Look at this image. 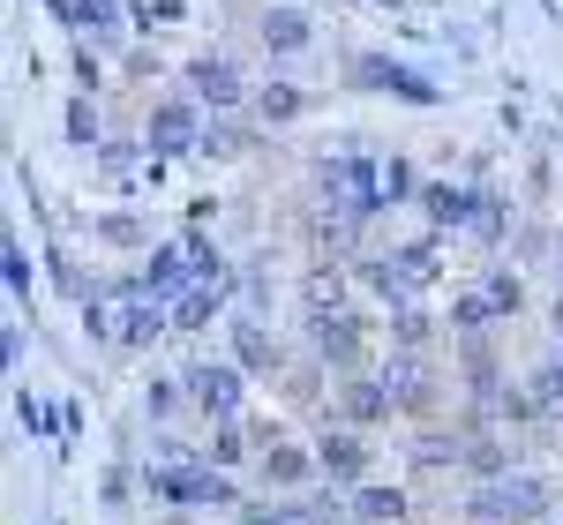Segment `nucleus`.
Masks as SVG:
<instances>
[{
    "label": "nucleus",
    "mask_w": 563,
    "mask_h": 525,
    "mask_svg": "<svg viewBox=\"0 0 563 525\" xmlns=\"http://www.w3.org/2000/svg\"><path fill=\"white\" fill-rule=\"evenodd\" d=\"M346 511L361 525H413V488L406 481H361L346 495Z\"/></svg>",
    "instance_id": "obj_18"
},
{
    "label": "nucleus",
    "mask_w": 563,
    "mask_h": 525,
    "mask_svg": "<svg viewBox=\"0 0 563 525\" xmlns=\"http://www.w3.org/2000/svg\"><path fill=\"white\" fill-rule=\"evenodd\" d=\"M135 405H143V421H151V428H166V421H174L180 405H188V383H180V376H151Z\"/></svg>",
    "instance_id": "obj_30"
},
{
    "label": "nucleus",
    "mask_w": 563,
    "mask_h": 525,
    "mask_svg": "<svg viewBox=\"0 0 563 525\" xmlns=\"http://www.w3.org/2000/svg\"><path fill=\"white\" fill-rule=\"evenodd\" d=\"M504 323H511V315H504V308H496V293H488V286H466V293H451V308H443V331H451V338H474V331H504Z\"/></svg>",
    "instance_id": "obj_20"
},
{
    "label": "nucleus",
    "mask_w": 563,
    "mask_h": 525,
    "mask_svg": "<svg viewBox=\"0 0 563 525\" xmlns=\"http://www.w3.org/2000/svg\"><path fill=\"white\" fill-rule=\"evenodd\" d=\"M376 8H406V0H376Z\"/></svg>",
    "instance_id": "obj_42"
},
{
    "label": "nucleus",
    "mask_w": 563,
    "mask_h": 525,
    "mask_svg": "<svg viewBox=\"0 0 563 525\" xmlns=\"http://www.w3.org/2000/svg\"><path fill=\"white\" fill-rule=\"evenodd\" d=\"M135 293H151V301H180L188 286H196V262H188V241H151L143 256H135Z\"/></svg>",
    "instance_id": "obj_12"
},
{
    "label": "nucleus",
    "mask_w": 563,
    "mask_h": 525,
    "mask_svg": "<svg viewBox=\"0 0 563 525\" xmlns=\"http://www.w3.org/2000/svg\"><path fill=\"white\" fill-rule=\"evenodd\" d=\"M225 525H271V503H241V511H233Z\"/></svg>",
    "instance_id": "obj_39"
},
{
    "label": "nucleus",
    "mask_w": 563,
    "mask_h": 525,
    "mask_svg": "<svg viewBox=\"0 0 563 525\" xmlns=\"http://www.w3.org/2000/svg\"><path fill=\"white\" fill-rule=\"evenodd\" d=\"M90 241L113 248V256H143V248H151V225L135 219V211H98V219H90Z\"/></svg>",
    "instance_id": "obj_24"
},
{
    "label": "nucleus",
    "mask_w": 563,
    "mask_h": 525,
    "mask_svg": "<svg viewBox=\"0 0 563 525\" xmlns=\"http://www.w3.org/2000/svg\"><path fill=\"white\" fill-rule=\"evenodd\" d=\"M0 368L23 376V323H0Z\"/></svg>",
    "instance_id": "obj_38"
},
{
    "label": "nucleus",
    "mask_w": 563,
    "mask_h": 525,
    "mask_svg": "<svg viewBox=\"0 0 563 525\" xmlns=\"http://www.w3.org/2000/svg\"><path fill=\"white\" fill-rule=\"evenodd\" d=\"M203 150H211V158H241V150H249V129H233V121L218 113V129L203 135Z\"/></svg>",
    "instance_id": "obj_37"
},
{
    "label": "nucleus",
    "mask_w": 563,
    "mask_h": 525,
    "mask_svg": "<svg viewBox=\"0 0 563 525\" xmlns=\"http://www.w3.org/2000/svg\"><path fill=\"white\" fill-rule=\"evenodd\" d=\"M203 458H211L218 473H241V466H256V428H249V421H218L211 443H203Z\"/></svg>",
    "instance_id": "obj_23"
},
{
    "label": "nucleus",
    "mask_w": 563,
    "mask_h": 525,
    "mask_svg": "<svg viewBox=\"0 0 563 525\" xmlns=\"http://www.w3.org/2000/svg\"><path fill=\"white\" fill-rule=\"evenodd\" d=\"M556 278H563V225H556Z\"/></svg>",
    "instance_id": "obj_41"
},
{
    "label": "nucleus",
    "mask_w": 563,
    "mask_h": 525,
    "mask_svg": "<svg viewBox=\"0 0 563 525\" xmlns=\"http://www.w3.org/2000/svg\"><path fill=\"white\" fill-rule=\"evenodd\" d=\"M339 525H361V518H353V511H346V518H339Z\"/></svg>",
    "instance_id": "obj_43"
},
{
    "label": "nucleus",
    "mask_w": 563,
    "mask_h": 525,
    "mask_svg": "<svg viewBox=\"0 0 563 525\" xmlns=\"http://www.w3.org/2000/svg\"><path fill=\"white\" fill-rule=\"evenodd\" d=\"M323 421H346L361 436H376L398 421V398H390L384 368H353V376H331V405H323Z\"/></svg>",
    "instance_id": "obj_8"
},
{
    "label": "nucleus",
    "mask_w": 563,
    "mask_h": 525,
    "mask_svg": "<svg viewBox=\"0 0 563 525\" xmlns=\"http://www.w3.org/2000/svg\"><path fill=\"white\" fill-rule=\"evenodd\" d=\"M225 353H233L249 376H286V338L271 331V315H256V308L225 315Z\"/></svg>",
    "instance_id": "obj_10"
},
{
    "label": "nucleus",
    "mask_w": 563,
    "mask_h": 525,
    "mask_svg": "<svg viewBox=\"0 0 563 525\" xmlns=\"http://www.w3.org/2000/svg\"><path fill=\"white\" fill-rule=\"evenodd\" d=\"M556 525H563V511H556Z\"/></svg>",
    "instance_id": "obj_44"
},
{
    "label": "nucleus",
    "mask_w": 563,
    "mask_h": 525,
    "mask_svg": "<svg viewBox=\"0 0 563 525\" xmlns=\"http://www.w3.org/2000/svg\"><path fill=\"white\" fill-rule=\"evenodd\" d=\"M0 286H8V301H15V315L31 308V248H23L15 233L0 241Z\"/></svg>",
    "instance_id": "obj_32"
},
{
    "label": "nucleus",
    "mask_w": 563,
    "mask_h": 525,
    "mask_svg": "<svg viewBox=\"0 0 563 525\" xmlns=\"http://www.w3.org/2000/svg\"><path fill=\"white\" fill-rule=\"evenodd\" d=\"M384 188H390V211H413V196H421V174H413V158H384Z\"/></svg>",
    "instance_id": "obj_34"
},
{
    "label": "nucleus",
    "mask_w": 563,
    "mask_h": 525,
    "mask_svg": "<svg viewBox=\"0 0 563 525\" xmlns=\"http://www.w3.org/2000/svg\"><path fill=\"white\" fill-rule=\"evenodd\" d=\"M511 466H519V443H511V428H466L459 481H504Z\"/></svg>",
    "instance_id": "obj_17"
},
{
    "label": "nucleus",
    "mask_w": 563,
    "mask_h": 525,
    "mask_svg": "<svg viewBox=\"0 0 563 525\" xmlns=\"http://www.w3.org/2000/svg\"><path fill=\"white\" fill-rule=\"evenodd\" d=\"M256 38H263L271 60H294V53L316 45V15H308V8H263V15H256Z\"/></svg>",
    "instance_id": "obj_19"
},
{
    "label": "nucleus",
    "mask_w": 563,
    "mask_h": 525,
    "mask_svg": "<svg viewBox=\"0 0 563 525\" xmlns=\"http://www.w3.org/2000/svg\"><path fill=\"white\" fill-rule=\"evenodd\" d=\"M316 443V466H323V481L331 488H361V481H376V443L361 436V428H346V421H323V436H308Z\"/></svg>",
    "instance_id": "obj_9"
},
{
    "label": "nucleus",
    "mask_w": 563,
    "mask_h": 525,
    "mask_svg": "<svg viewBox=\"0 0 563 525\" xmlns=\"http://www.w3.org/2000/svg\"><path fill=\"white\" fill-rule=\"evenodd\" d=\"M481 286L496 293V308H504V315H526V278H519V262H481Z\"/></svg>",
    "instance_id": "obj_33"
},
{
    "label": "nucleus",
    "mask_w": 563,
    "mask_h": 525,
    "mask_svg": "<svg viewBox=\"0 0 563 525\" xmlns=\"http://www.w3.org/2000/svg\"><path fill=\"white\" fill-rule=\"evenodd\" d=\"M98 503H106L113 518L135 511V503H143V466H135V458H113V466L98 473Z\"/></svg>",
    "instance_id": "obj_26"
},
{
    "label": "nucleus",
    "mask_w": 563,
    "mask_h": 525,
    "mask_svg": "<svg viewBox=\"0 0 563 525\" xmlns=\"http://www.w3.org/2000/svg\"><path fill=\"white\" fill-rule=\"evenodd\" d=\"M45 15L53 23H76V0H45Z\"/></svg>",
    "instance_id": "obj_40"
},
{
    "label": "nucleus",
    "mask_w": 563,
    "mask_h": 525,
    "mask_svg": "<svg viewBox=\"0 0 563 525\" xmlns=\"http://www.w3.org/2000/svg\"><path fill=\"white\" fill-rule=\"evenodd\" d=\"M129 15L135 31H174V23H188V0H135Z\"/></svg>",
    "instance_id": "obj_35"
},
{
    "label": "nucleus",
    "mask_w": 563,
    "mask_h": 525,
    "mask_svg": "<svg viewBox=\"0 0 563 525\" xmlns=\"http://www.w3.org/2000/svg\"><path fill=\"white\" fill-rule=\"evenodd\" d=\"M308 113H316V90H301L294 76H271V83L249 90V121H256V129H294Z\"/></svg>",
    "instance_id": "obj_16"
},
{
    "label": "nucleus",
    "mask_w": 563,
    "mask_h": 525,
    "mask_svg": "<svg viewBox=\"0 0 563 525\" xmlns=\"http://www.w3.org/2000/svg\"><path fill=\"white\" fill-rule=\"evenodd\" d=\"M413 211H421V225H429V233H474L481 188H474V180H421Z\"/></svg>",
    "instance_id": "obj_13"
},
{
    "label": "nucleus",
    "mask_w": 563,
    "mask_h": 525,
    "mask_svg": "<svg viewBox=\"0 0 563 525\" xmlns=\"http://www.w3.org/2000/svg\"><path fill=\"white\" fill-rule=\"evenodd\" d=\"M76 90H106V45H90V38H76Z\"/></svg>",
    "instance_id": "obj_36"
},
{
    "label": "nucleus",
    "mask_w": 563,
    "mask_h": 525,
    "mask_svg": "<svg viewBox=\"0 0 563 525\" xmlns=\"http://www.w3.org/2000/svg\"><path fill=\"white\" fill-rule=\"evenodd\" d=\"M308 331V353L331 368V376H353V368H376V323L368 308H339V315H316L301 323Z\"/></svg>",
    "instance_id": "obj_4"
},
{
    "label": "nucleus",
    "mask_w": 563,
    "mask_h": 525,
    "mask_svg": "<svg viewBox=\"0 0 563 525\" xmlns=\"http://www.w3.org/2000/svg\"><path fill=\"white\" fill-rule=\"evenodd\" d=\"M459 458H466V428H443V421H421L413 443H406V473H413V481L459 473Z\"/></svg>",
    "instance_id": "obj_15"
},
{
    "label": "nucleus",
    "mask_w": 563,
    "mask_h": 525,
    "mask_svg": "<svg viewBox=\"0 0 563 525\" xmlns=\"http://www.w3.org/2000/svg\"><path fill=\"white\" fill-rule=\"evenodd\" d=\"M180 83L196 105H211V113H241L249 105V83H241V68L225 60V53H196V60H180Z\"/></svg>",
    "instance_id": "obj_11"
},
{
    "label": "nucleus",
    "mask_w": 563,
    "mask_h": 525,
    "mask_svg": "<svg viewBox=\"0 0 563 525\" xmlns=\"http://www.w3.org/2000/svg\"><path fill=\"white\" fill-rule=\"evenodd\" d=\"M511 225H519V211H511V196H496V188H481V219L466 241H481V248H504L511 241Z\"/></svg>",
    "instance_id": "obj_29"
},
{
    "label": "nucleus",
    "mask_w": 563,
    "mask_h": 525,
    "mask_svg": "<svg viewBox=\"0 0 563 525\" xmlns=\"http://www.w3.org/2000/svg\"><path fill=\"white\" fill-rule=\"evenodd\" d=\"M225 301H233V286H188V293L174 301V331H180V338L211 331L218 315H225Z\"/></svg>",
    "instance_id": "obj_22"
},
{
    "label": "nucleus",
    "mask_w": 563,
    "mask_h": 525,
    "mask_svg": "<svg viewBox=\"0 0 563 525\" xmlns=\"http://www.w3.org/2000/svg\"><path fill=\"white\" fill-rule=\"evenodd\" d=\"M15 421L31 428V443H60L68 436V413H53L38 391H15Z\"/></svg>",
    "instance_id": "obj_31"
},
{
    "label": "nucleus",
    "mask_w": 563,
    "mask_h": 525,
    "mask_svg": "<svg viewBox=\"0 0 563 525\" xmlns=\"http://www.w3.org/2000/svg\"><path fill=\"white\" fill-rule=\"evenodd\" d=\"M256 481L271 488V495H301V488H316V481H323L316 443H294V436L263 443V450H256Z\"/></svg>",
    "instance_id": "obj_14"
},
{
    "label": "nucleus",
    "mask_w": 563,
    "mask_h": 525,
    "mask_svg": "<svg viewBox=\"0 0 563 525\" xmlns=\"http://www.w3.org/2000/svg\"><path fill=\"white\" fill-rule=\"evenodd\" d=\"M68 31L90 38V45H121L135 31V15H129V0H76V23Z\"/></svg>",
    "instance_id": "obj_21"
},
{
    "label": "nucleus",
    "mask_w": 563,
    "mask_h": 525,
    "mask_svg": "<svg viewBox=\"0 0 563 525\" xmlns=\"http://www.w3.org/2000/svg\"><path fill=\"white\" fill-rule=\"evenodd\" d=\"M384 383H390V398H398V421H435L443 413V368H435V346H390L384 360Z\"/></svg>",
    "instance_id": "obj_3"
},
{
    "label": "nucleus",
    "mask_w": 563,
    "mask_h": 525,
    "mask_svg": "<svg viewBox=\"0 0 563 525\" xmlns=\"http://www.w3.org/2000/svg\"><path fill=\"white\" fill-rule=\"evenodd\" d=\"M526 398H533L541 428H556V421H563V353H549V360L526 368Z\"/></svg>",
    "instance_id": "obj_25"
},
{
    "label": "nucleus",
    "mask_w": 563,
    "mask_h": 525,
    "mask_svg": "<svg viewBox=\"0 0 563 525\" xmlns=\"http://www.w3.org/2000/svg\"><path fill=\"white\" fill-rule=\"evenodd\" d=\"M60 135H68L76 150H90V158L106 150V121H98V105H90V90H76V98H68V113H60Z\"/></svg>",
    "instance_id": "obj_28"
},
{
    "label": "nucleus",
    "mask_w": 563,
    "mask_h": 525,
    "mask_svg": "<svg viewBox=\"0 0 563 525\" xmlns=\"http://www.w3.org/2000/svg\"><path fill=\"white\" fill-rule=\"evenodd\" d=\"M459 518L466 525H556V481L533 473V466H511L504 481H466Z\"/></svg>",
    "instance_id": "obj_2"
},
{
    "label": "nucleus",
    "mask_w": 563,
    "mask_h": 525,
    "mask_svg": "<svg viewBox=\"0 0 563 525\" xmlns=\"http://www.w3.org/2000/svg\"><path fill=\"white\" fill-rule=\"evenodd\" d=\"M353 286L384 308H406V301H429L443 286V233H421V241H390V248H368L353 256Z\"/></svg>",
    "instance_id": "obj_1"
},
{
    "label": "nucleus",
    "mask_w": 563,
    "mask_h": 525,
    "mask_svg": "<svg viewBox=\"0 0 563 525\" xmlns=\"http://www.w3.org/2000/svg\"><path fill=\"white\" fill-rule=\"evenodd\" d=\"M346 83L353 90H376V98H398V105H443V83L435 76H421L413 60H398V53H353L346 60Z\"/></svg>",
    "instance_id": "obj_6"
},
{
    "label": "nucleus",
    "mask_w": 563,
    "mask_h": 525,
    "mask_svg": "<svg viewBox=\"0 0 563 525\" xmlns=\"http://www.w3.org/2000/svg\"><path fill=\"white\" fill-rule=\"evenodd\" d=\"M180 383H188V405H196L211 428L218 421H249V383H256V376H249L233 353H225V360H188Z\"/></svg>",
    "instance_id": "obj_5"
},
{
    "label": "nucleus",
    "mask_w": 563,
    "mask_h": 525,
    "mask_svg": "<svg viewBox=\"0 0 563 525\" xmlns=\"http://www.w3.org/2000/svg\"><path fill=\"white\" fill-rule=\"evenodd\" d=\"M203 135H211V121H203V105L188 98V90H174V98H151V113H143V158H188V150H203Z\"/></svg>",
    "instance_id": "obj_7"
},
{
    "label": "nucleus",
    "mask_w": 563,
    "mask_h": 525,
    "mask_svg": "<svg viewBox=\"0 0 563 525\" xmlns=\"http://www.w3.org/2000/svg\"><path fill=\"white\" fill-rule=\"evenodd\" d=\"M435 323H443V315H435L429 301H406V308H390V315H384L390 346H435Z\"/></svg>",
    "instance_id": "obj_27"
}]
</instances>
